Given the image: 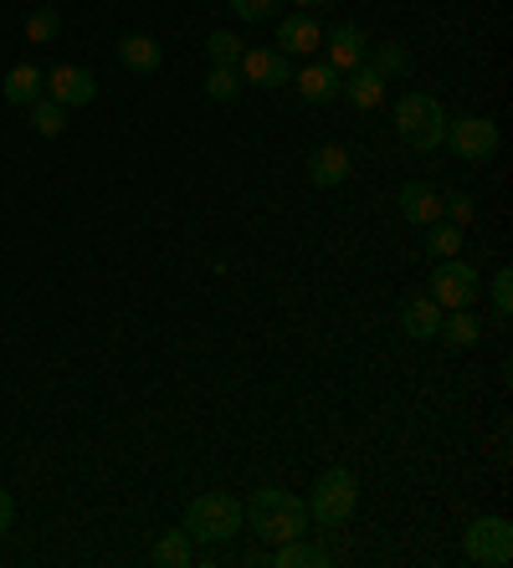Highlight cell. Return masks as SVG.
Segmentation results:
<instances>
[{
    "instance_id": "6da1fadb",
    "label": "cell",
    "mask_w": 513,
    "mask_h": 568,
    "mask_svg": "<svg viewBox=\"0 0 513 568\" xmlns=\"http://www.w3.org/2000/svg\"><path fill=\"white\" fill-rule=\"evenodd\" d=\"M242 523L268 542V548H278V542H288V538H303L313 517H309L303 497H293V491H283V487H262L252 503L242 507Z\"/></svg>"
},
{
    "instance_id": "7a4b0ae2",
    "label": "cell",
    "mask_w": 513,
    "mask_h": 568,
    "mask_svg": "<svg viewBox=\"0 0 513 568\" xmlns=\"http://www.w3.org/2000/svg\"><path fill=\"white\" fill-rule=\"evenodd\" d=\"M354 507H360V476H354L350 466H329V471H319L313 497H309L313 523H319V528H344V523L354 517Z\"/></svg>"
},
{
    "instance_id": "3957f363",
    "label": "cell",
    "mask_w": 513,
    "mask_h": 568,
    "mask_svg": "<svg viewBox=\"0 0 513 568\" xmlns=\"http://www.w3.org/2000/svg\"><path fill=\"white\" fill-rule=\"evenodd\" d=\"M237 528H242V503L231 491H201L185 507V532L195 542H231Z\"/></svg>"
},
{
    "instance_id": "277c9868",
    "label": "cell",
    "mask_w": 513,
    "mask_h": 568,
    "mask_svg": "<svg viewBox=\"0 0 513 568\" xmlns=\"http://www.w3.org/2000/svg\"><path fill=\"white\" fill-rule=\"evenodd\" d=\"M395 133H401V144L421 149V154H432L442 149V133H446V113L432 93H405L395 103Z\"/></svg>"
},
{
    "instance_id": "5b68a950",
    "label": "cell",
    "mask_w": 513,
    "mask_h": 568,
    "mask_svg": "<svg viewBox=\"0 0 513 568\" xmlns=\"http://www.w3.org/2000/svg\"><path fill=\"white\" fill-rule=\"evenodd\" d=\"M442 144L452 149L457 159H467V164H487V159L499 154V123L493 119H477V113H462V119H446V133Z\"/></svg>"
},
{
    "instance_id": "8992f818",
    "label": "cell",
    "mask_w": 513,
    "mask_h": 568,
    "mask_svg": "<svg viewBox=\"0 0 513 568\" xmlns=\"http://www.w3.org/2000/svg\"><path fill=\"white\" fill-rule=\"evenodd\" d=\"M462 554L483 568H509L513 564V523L509 517H477L462 532Z\"/></svg>"
},
{
    "instance_id": "52a82bcc",
    "label": "cell",
    "mask_w": 513,
    "mask_h": 568,
    "mask_svg": "<svg viewBox=\"0 0 513 568\" xmlns=\"http://www.w3.org/2000/svg\"><path fill=\"white\" fill-rule=\"evenodd\" d=\"M483 292V277H477V266L457 262V256H446V262H436L432 272V297L436 307H473V297Z\"/></svg>"
},
{
    "instance_id": "ba28073f",
    "label": "cell",
    "mask_w": 513,
    "mask_h": 568,
    "mask_svg": "<svg viewBox=\"0 0 513 568\" xmlns=\"http://www.w3.org/2000/svg\"><path fill=\"white\" fill-rule=\"evenodd\" d=\"M47 98L62 108H88L98 98V78L88 72V67H52L47 72Z\"/></svg>"
},
{
    "instance_id": "9c48e42d",
    "label": "cell",
    "mask_w": 513,
    "mask_h": 568,
    "mask_svg": "<svg viewBox=\"0 0 513 568\" xmlns=\"http://www.w3.org/2000/svg\"><path fill=\"white\" fill-rule=\"evenodd\" d=\"M237 72H242V82H252V88H283V82H293V67H288V57L278 52V47H252V52H242V62H237Z\"/></svg>"
},
{
    "instance_id": "30bf717a",
    "label": "cell",
    "mask_w": 513,
    "mask_h": 568,
    "mask_svg": "<svg viewBox=\"0 0 513 568\" xmlns=\"http://www.w3.org/2000/svg\"><path fill=\"white\" fill-rule=\"evenodd\" d=\"M324 52H329L324 62L334 67V72H354V67L370 57V41H365V31H360V27H350V21H344V27L324 31Z\"/></svg>"
},
{
    "instance_id": "8fae6325",
    "label": "cell",
    "mask_w": 513,
    "mask_h": 568,
    "mask_svg": "<svg viewBox=\"0 0 513 568\" xmlns=\"http://www.w3.org/2000/svg\"><path fill=\"white\" fill-rule=\"evenodd\" d=\"M319 47H324V27H319L309 11H298V16H288V21H278V52H283V57H313Z\"/></svg>"
},
{
    "instance_id": "7c38bea8",
    "label": "cell",
    "mask_w": 513,
    "mask_h": 568,
    "mask_svg": "<svg viewBox=\"0 0 513 568\" xmlns=\"http://www.w3.org/2000/svg\"><path fill=\"white\" fill-rule=\"evenodd\" d=\"M350 170H354V154L344 144H324V149H313V159H309V180L319 190H339L344 180H350Z\"/></svg>"
},
{
    "instance_id": "4fadbf2b",
    "label": "cell",
    "mask_w": 513,
    "mask_h": 568,
    "mask_svg": "<svg viewBox=\"0 0 513 568\" xmlns=\"http://www.w3.org/2000/svg\"><path fill=\"white\" fill-rule=\"evenodd\" d=\"M339 98H350L360 113H370V108L385 103V78H380L370 62H360L354 72H344V82H339Z\"/></svg>"
},
{
    "instance_id": "5bb4252c",
    "label": "cell",
    "mask_w": 513,
    "mask_h": 568,
    "mask_svg": "<svg viewBox=\"0 0 513 568\" xmlns=\"http://www.w3.org/2000/svg\"><path fill=\"white\" fill-rule=\"evenodd\" d=\"M119 62L129 67V72H139V78H149V72H160L164 47L149 37V31H123L119 37Z\"/></svg>"
},
{
    "instance_id": "9a60e30c",
    "label": "cell",
    "mask_w": 513,
    "mask_h": 568,
    "mask_svg": "<svg viewBox=\"0 0 513 568\" xmlns=\"http://www.w3.org/2000/svg\"><path fill=\"white\" fill-rule=\"evenodd\" d=\"M0 93H6V103L31 108L41 93H47V72H41L37 62H16L11 72H6V82H0Z\"/></svg>"
},
{
    "instance_id": "2e32d148",
    "label": "cell",
    "mask_w": 513,
    "mask_h": 568,
    "mask_svg": "<svg viewBox=\"0 0 513 568\" xmlns=\"http://www.w3.org/2000/svg\"><path fill=\"white\" fill-rule=\"evenodd\" d=\"M442 313L446 307H436L432 297H405L401 303V333L405 338H416V344H426V338H436V328H442Z\"/></svg>"
},
{
    "instance_id": "e0dca14e",
    "label": "cell",
    "mask_w": 513,
    "mask_h": 568,
    "mask_svg": "<svg viewBox=\"0 0 513 568\" xmlns=\"http://www.w3.org/2000/svg\"><path fill=\"white\" fill-rule=\"evenodd\" d=\"M293 82H298V98H303V103H334L344 72H334L329 62H313V67H303Z\"/></svg>"
},
{
    "instance_id": "ac0fdd59",
    "label": "cell",
    "mask_w": 513,
    "mask_h": 568,
    "mask_svg": "<svg viewBox=\"0 0 513 568\" xmlns=\"http://www.w3.org/2000/svg\"><path fill=\"white\" fill-rule=\"evenodd\" d=\"M401 215H405L411 225H432V221H442V195H436L432 185L411 180V185H401Z\"/></svg>"
},
{
    "instance_id": "d6986e66",
    "label": "cell",
    "mask_w": 513,
    "mask_h": 568,
    "mask_svg": "<svg viewBox=\"0 0 513 568\" xmlns=\"http://www.w3.org/2000/svg\"><path fill=\"white\" fill-rule=\"evenodd\" d=\"M268 564L272 568H329V548L324 542H309V538H288L272 548Z\"/></svg>"
},
{
    "instance_id": "ffe728a7",
    "label": "cell",
    "mask_w": 513,
    "mask_h": 568,
    "mask_svg": "<svg viewBox=\"0 0 513 568\" xmlns=\"http://www.w3.org/2000/svg\"><path fill=\"white\" fill-rule=\"evenodd\" d=\"M436 338L452 348H473L477 338H483V323H477L467 307H452V313H442V328H436Z\"/></svg>"
},
{
    "instance_id": "44dd1931",
    "label": "cell",
    "mask_w": 513,
    "mask_h": 568,
    "mask_svg": "<svg viewBox=\"0 0 513 568\" xmlns=\"http://www.w3.org/2000/svg\"><path fill=\"white\" fill-rule=\"evenodd\" d=\"M190 558H195V538H190L185 528H170L154 538V564L160 568H185Z\"/></svg>"
},
{
    "instance_id": "7402d4cb",
    "label": "cell",
    "mask_w": 513,
    "mask_h": 568,
    "mask_svg": "<svg viewBox=\"0 0 513 568\" xmlns=\"http://www.w3.org/2000/svg\"><path fill=\"white\" fill-rule=\"evenodd\" d=\"M426 252H432V262H446V256H457V252H462V225L432 221V225H426Z\"/></svg>"
},
{
    "instance_id": "603a6c76",
    "label": "cell",
    "mask_w": 513,
    "mask_h": 568,
    "mask_svg": "<svg viewBox=\"0 0 513 568\" xmlns=\"http://www.w3.org/2000/svg\"><path fill=\"white\" fill-rule=\"evenodd\" d=\"M57 37H62V16H57V6H37V11L27 16V41L31 47H52Z\"/></svg>"
},
{
    "instance_id": "cb8c5ba5",
    "label": "cell",
    "mask_w": 513,
    "mask_h": 568,
    "mask_svg": "<svg viewBox=\"0 0 513 568\" xmlns=\"http://www.w3.org/2000/svg\"><path fill=\"white\" fill-rule=\"evenodd\" d=\"M31 129H37L41 139H57V133L68 129V108H62V103H52V98L41 93L37 103H31Z\"/></svg>"
},
{
    "instance_id": "d4e9b609",
    "label": "cell",
    "mask_w": 513,
    "mask_h": 568,
    "mask_svg": "<svg viewBox=\"0 0 513 568\" xmlns=\"http://www.w3.org/2000/svg\"><path fill=\"white\" fill-rule=\"evenodd\" d=\"M370 67H375L380 78L391 82V78H401V72H411V52H405L401 41H385V47H375V52L365 57Z\"/></svg>"
},
{
    "instance_id": "484cf974",
    "label": "cell",
    "mask_w": 513,
    "mask_h": 568,
    "mask_svg": "<svg viewBox=\"0 0 513 568\" xmlns=\"http://www.w3.org/2000/svg\"><path fill=\"white\" fill-rule=\"evenodd\" d=\"M242 41H237V31H211L205 37V57H211V67H237L242 62Z\"/></svg>"
},
{
    "instance_id": "4316f807",
    "label": "cell",
    "mask_w": 513,
    "mask_h": 568,
    "mask_svg": "<svg viewBox=\"0 0 513 568\" xmlns=\"http://www.w3.org/2000/svg\"><path fill=\"white\" fill-rule=\"evenodd\" d=\"M237 88H242V72H237V67H211V72H205V98H211V103H231Z\"/></svg>"
},
{
    "instance_id": "83f0119b",
    "label": "cell",
    "mask_w": 513,
    "mask_h": 568,
    "mask_svg": "<svg viewBox=\"0 0 513 568\" xmlns=\"http://www.w3.org/2000/svg\"><path fill=\"white\" fill-rule=\"evenodd\" d=\"M487 297H493V313H499V317L513 313V272H509V266H499V272H493V282H487Z\"/></svg>"
},
{
    "instance_id": "f1b7e54d",
    "label": "cell",
    "mask_w": 513,
    "mask_h": 568,
    "mask_svg": "<svg viewBox=\"0 0 513 568\" xmlns=\"http://www.w3.org/2000/svg\"><path fill=\"white\" fill-rule=\"evenodd\" d=\"M473 215H477V200H473V195H462V190H457V195H446V200H442V221L467 225Z\"/></svg>"
},
{
    "instance_id": "f546056e",
    "label": "cell",
    "mask_w": 513,
    "mask_h": 568,
    "mask_svg": "<svg viewBox=\"0 0 513 568\" xmlns=\"http://www.w3.org/2000/svg\"><path fill=\"white\" fill-rule=\"evenodd\" d=\"M227 6L242 16V21H268V16H278V0H227Z\"/></svg>"
},
{
    "instance_id": "4dcf8cb0",
    "label": "cell",
    "mask_w": 513,
    "mask_h": 568,
    "mask_svg": "<svg viewBox=\"0 0 513 568\" xmlns=\"http://www.w3.org/2000/svg\"><path fill=\"white\" fill-rule=\"evenodd\" d=\"M11 523H16V503H11V491L0 487V538L11 532Z\"/></svg>"
},
{
    "instance_id": "1f68e13d",
    "label": "cell",
    "mask_w": 513,
    "mask_h": 568,
    "mask_svg": "<svg viewBox=\"0 0 513 568\" xmlns=\"http://www.w3.org/2000/svg\"><path fill=\"white\" fill-rule=\"evenodd\" d=\"M293 6H303V11H313V6H324V0H293Z\"/></svg>"
}]
</instances>
